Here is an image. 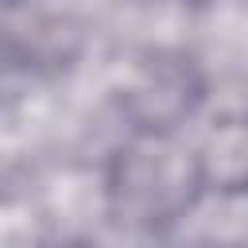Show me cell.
Segmentation results:
<instances>
[{
    "label": "cell",
    "mask_w": 248,
    "mask_h": 248,
    "mask_svg": "<svg viewBox=\"0 0 248 248\" xmlns=\"http://www.w3.org/2000/svg\"><path fill=\"white\" fill-rule=\"evenodd\" d=\"M198 190H202V167L194 151L167 136H147L132 143L112 174L120 213L140 225L174 221L182 209H190Z\"/></svg>",
    "instance_id": "1"
}]
</instances>
